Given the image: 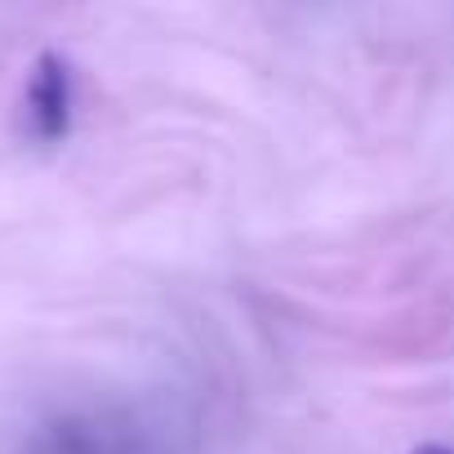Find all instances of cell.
Listing matches in <instances>:
<instances>
[{
	"label": "cell",
	"instance_id": "1",
	"mask_svg": "<svg viewBox=\"0 0 454 454\" xmlns=\"http://www.w3.org/2000/svg\"><path fill=\"white\" fill-rule=\"evenodd\" d=\"M27 129L41 143H59L72 129V67L63 54H41L27 76Z\"/></svg>",
	"mask_w": 454,
	"mask_h": 454
},
{
	"label": "cell",
	"instance_id": "2",
	"mask_svg": "<svg viewBox=\"0 0 454 454\" xmlns=\"http://www.w3.org/2000/svg\"><path fill=\"white\" fill-rule=\"evenodd\" d=\"M410 454H454L450 445H419V450H410Z\"/></svg>",
	"mask_w": 454,
	"mask_h": 454
}]
</instances>
